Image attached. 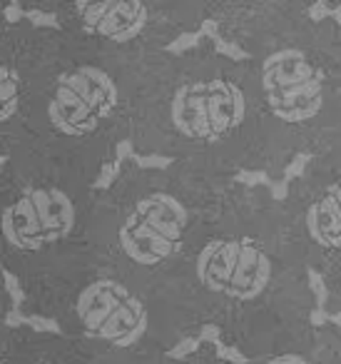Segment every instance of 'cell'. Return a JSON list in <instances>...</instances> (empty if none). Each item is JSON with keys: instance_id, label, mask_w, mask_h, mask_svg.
Here are the masks:
<instances>
[{"instance_id": "1", "label": "cell", "mask_w": 341, "mask_h": 364, "mask_svg": "<svg viewBox=\"0 0 341 364\" xmlns=\"http://www.w3.org/2000/svg\"><path fill=\"white\" fill-rule=\"evenodd\" d=\"M97 177L65 162L13 150L0 167V267L26 302L92 264Z\"/></svg>"}, {"instance_id": "2", "label": "cell", "mask_w": 341, "mask_h": 364, "mask_svg": "<svg viewBox=\"0 0 341 364\" xmlns=\"http://www.w3.org/2000/svg\"><path fill=\"white\" fill-rule=\"evenodd\" d=\"M97 46L65 31H38L28 82L26 120L16 150L100 175L95 155L122 107V87Z\"/></svg>"}, {"instance_id": "3", "label": "cell", "mask_w": 341, "mask_h": 364, "mask_svg": "<svg viewBox=\"0 0 341 364\" xmlns=\"http://www.w3.org/2000/svg\"><path fill=\"white\" fill-rule=\"evenodd\" d=\"M31 312L55 319L65 337L110 349H130L150 329L147 302L115 274L92 272V264L26 302Z\"/></svg>"}, {"instance_id": "4", "label": "cell", "mask_w": 341, "mask_h": 364, "mask_svg": "<svg viewBox=\"0 0 341 364\" xmlns=\"http://www.w3.org/2000/svg\"><path fill=\"white\" fill-rule=\"evenodd\" d=\"M187 230L190 208L170 190H150L115 225L112 245L135 267H160L182 250Z\"/></svg>"}, {"instance_id": "5", "label": "cell", "mask_w": 341, "mask_h": 364, "mask_svg": "<svg viewBox=\"0 0 341 364\" xmlns=\"http://www.w3.org/2000/svg\"><path fill=\"white\" fill-rule=\"evenodd\" d=\"M249 102L229 77L185 80L170 95V125L180 137L200 145H220L247 122Z\"/></svg>"}, {"instance_id": "6", "label": "cell", "mask_w": 341, "mask_h": 364, "mask_svg": "<svg viewBox=\"0 0 341 364\" xmlns=\"http://www.w3.org/2000/svg\"><path fill=\"white\" fill-rule=\"evenodd\" d=\"M271 274V257L249 237H212L195 255L197 282L232 302H254L269 287Z\"/></svg>"}, {"instance_id": "7", "label": "cell", "mask_w": 341, "mask_h": 364, "mask_svg": "<svg viewBox=\"0 0 341 364\" xmlns=\"http://www.w3.org/2000/svg\"><path fill=\"white\" fill-rule=\"evenodd\" d=\"M259 80L266 107L281 122H309L324 105V73L299 48L269 53L261 63Z\"/></svg>"}, {"instance_id": "8", "label": "cell", "mask_w": 341, "mask_h": 364, "mask_svg": "<svg viewBox=\"0 0 341 364\" xmlns=\"http://www.w3.org/2000/svg\"><path fill=\"white\" fill-rule=\"evenodd\" d=\"M58 28L97 48H125L137 43L150 26L147 0H60Z\"/></svg>"}, {"instance_id": "9", "label": "cell", "mask_w": 341, "mask_h": 364, "mask_svg": "<svg viewBox=\"0 0 341 364\" xmlns=\"http://www.w3.org/2000/svg\"><path fill=\"white\" fill-rule=\"evenodd\" d=\"M38 31L0 18V157L21 142Z\"/></svg>"}, {"instance_id": "10", "label": "cell", "mask_w": 341, "mask_h": 364, "mask_svg": "<svg viewBox=\"0 0 341 364\" xmlns=\"http://www.w3.org/2000/svg\"><path fill=\"white\" fill-rule=\"evenodd\" d=\"M92 349H95V344L85 342V339L31 332L26 364H100Z\"/></svg>"}, {"instance_id": "11", "label": "cell", "mask_w": 341, "mask_h": 364, "mask_svg": "<svg viewBox=\"0 0 341 364\" xmlns=\"http://www.w3.org/2000/svg\"><path fill=\"white\" fill-rule=\"evenodd\" d=\"M306 230L319 247L341 250V188H331L309 205Z\"/></svg>"}, {"instance_id": "12", "label": "cell", "mask_w": 341, "mask_h": 364, "mask_svg": "<svg viewBox=\"0 0 341 364\" xmlns=\"http://www.w3.org/2000/svg\"><path fill=\"white\" fill-rule=\"evenodd\" d=\"M28 329L0 327V364H26L28 359Z\"/></svg>"}, {"instance_id": "13", "label": "cell", "mask_w": 341, "mask_h": 364, "mask_svg": "<svg viewBox=\"0 0 341 364\" xmlns=\"http://www.w3.org/2000/svg\"><path fill=\"white\" fill-rule=\"evenodd\" d=\"M306 277H309V287H311V292H314V297H316V307H324L326 309V299H329V287H326V282H324V277H321L316 269H309L306 272Z\"/></svg>"}, {"instance_id": "14", "label": "cell", "mask_w": 341, "mask_h": 364, "mask_svg": "<svg viewBox=\"0 0 341 364\" xmlns=\"http://www.w3.org/2000/svg\"><path fill=\"white\" fill-rule=\"evenodd\" d=\"M309 162H311V155H306V152H296V155L291 157L289 165L284 167V180L291 182V180H296V177H301L306 167H309Z\"/></svg>"}, {"instance_id": "15", "label": "cell", "mask_w": 341, "mask_h": 364, "mask_svg": "<svg viewBox=\"0 0 341 364\" xmlns=\"http://www.w3.org/2000/svg\"><path fill=\"white\" fill-rule=\"evenodd\" d=\"M326 18H331V8L326 6L324 0H314L309 6V21L321 23V21H326Z\"/></svg>"}, {"instance_id": "16", "label": "cell", "mask_w": 341, "mask_h": 364, "mask_svg": "<svg viewBox=\"0 0 341 364\" xmlns=\"http://www.w3.org/2000/svg\"><path fill=\"white\" fill-rule=\"evenodd\" d=\"M266 364H311V362L306 357H301V354L289 352V354H279V357H271Z\"/></svg>"}, {"instance_id": "17", "label": "cell", "mask_w": 341, "mask_h": 364, "mask_svg": "<svg viewBox=\"0 0 341 364\" xmlns=\"http://www.w3.org/2000/svg\"><path fill=\"white\" fill-rule=\"evenodd\" d=\"M6 314H8V289L3 282V267H0V327L6 324Z\"/></svg>"}, {"instance_id": "18", "label": "cell", "mask_w": 341, "mask_h": 364, "mask_svg": "<svg viewBox=\"0 0 341 364\" xmlns=\"http://www.w3.org/2000/svg\"><path fill=\"white\" fill-rule=\"evenodd\" d=\"M28 6H33L36 11H43V13H53L55 11V6L60 3V0H26Z\"/></svg>"}, {"instance_id": "19", "label": "cell", "mask_w": 341, "mask_h": 364, "mask_svg": "<svg viewBox=\"0 0 341 364\" xmlns=\"http://www.w3.org/2000/svg\"><path fill=\"white\" fill-rule=\"evenodd\" d=\"M309 319H311V324H314V327H321V324L329 322V312H326L324 307H314L309 312Z\"/></svg>"}, {"instance_id": "20", "label": "cell", "mask_w": 341, "mask_h": 364, "mask_svg": "<svg viewBox=\"0 0 341 364\" xmlns=\"http://www.w3.org/2000/svg\"><path fill=\"white\" fill-rule=\"evenodd\" d=\"M286 195H289V182H286V180L276 182L274 188H271V198H274V200H284Z\"/></svg>"}, {"instance_id": "21", "label": "cell", "mask_w": 341, "mask_h": 364, "mask_svg": "<svg viewBox=\"0 0 341 364\" xmlns=\"http://www.w3.org/2000/svg\"><path fill=\"white\" fill-rule=\"evenodd\" d=\"M331 21H334V23H339V26H341V6L331 8Z\"/></svg>"}, {"instance_id": "22", "label": "cell", "mask_w": 341, "mask_h": 364, "mask_svg": "<svg viewBox=\"0 0 341 364\" xmlns=\"http://www.w3.org/2000/svg\"><path fill=\"white\" fill-rule=\"evenodd\" d=\"M329 322H331V324H336V327H341V312L329 314Z\"/></svg>"}, {"instance_id": "23", "label": "cell", "mask_w": 341, "mask_h": 364, "mask_svg": "<svg viewBox=\"0 0 341 364\" xmlns=\"http://www.w3.org/2000/svg\"><path fill=\"white\" fill-rule=\"evenodd\" d=\"M6 6H8V0H0V18H3V11H6Z\"/></svg>"}]
</instances>
